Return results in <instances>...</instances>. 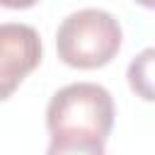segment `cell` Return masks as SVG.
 Wrapping results in <instances>:
<instances>
[{
  "instance_id": "4",
  "label": "cell",
  "mask_w": 155,
  "mask_h": 155,
  "mask_svg": "<svg viewBox=\"0 0 155 155\" xmlns=\"http://www.w3.org/2000/svg\"><path fill=\"white\" fill-rule=\"evenodd\" d=\"M46 155H107L104 143L78 136H51Z\"/></svg>"
},
{
  "instance_id": "5",
  "label": "cell",
  "mask_w": 155,
  "mask_h": 155,
  "mask_svg": "<svg viewBox=\"0 0 155 155\" xmlns=\"http://www.w3.org/2000/svg\"><path fill=\"white\" fill-rule=\"evenodd\" d=\"M150 68H153V48H145L140 56H136L128 65V82L131 90L138 92L143 99H153L150 87Z\"/></svg>"
},
{
  "instance_id": "3",
  "label": "cell",
  "mask_w": 155,
  "mask_h": 155,
  "mask_svg": "<svg viewBox=\"0 0 155 155\" xmlns=\"http://www.w3.org/2000/svg\"><path fill=\"white\" fill-rule=\"evenodd\" d=\"M41 63V36L31 24L0 22V102Z\"/></svg>"
},
{
  "instance_id": "1",
  "label": "cell",
  "mask_w": 155,
  "mask_h": 155,
  "mask_svg": "<svg viewBox=\"0 0 155 155\" xmlns=\"http://www.w3.org/2000/svg\"><path fill=\"white\" fill-rule=\"evenodd\" d=\"M121 24L102 7H82L70 12L56 29L58 58L70 68H102L121 48Z\"/></svg>"
},
{
  "instance_id": "2",
  "label": "cell",
  "mask_w": 155,
  "mask_h": 155,
  "mask_svg": "<svg viewBox=\"0 0 155 155\" xmlns=\"http://www.w3.org/2000/svg\"><path fill=\"white\" fill-rule=\"evenodd\" d=\"M111 126L114 99L97 82H70L53 92L46 107V128L51 136H78L104 143Z\"/></svg>"
}]
</instances>
